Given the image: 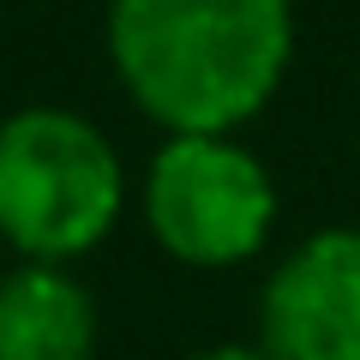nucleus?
<instances>
[{
    "label": "nucleus",
    "instance_id": "obj_3",
    "mask_svg": "<svg viewBox=\"0 0 360 360\" xmlns=\"http://www.w3.org/2000/svg\"><path fill=\"white\" fill-rule=\"evenodd\" d=\"M144 222L168 258L234 270L276 229V180L234 132H168L144 168Z\"/></svg>",
    "mask_w": 360,
    "mask_h": 360
},
{
    "label": "nucleus",
    "instance_id": "obj_4",
    "mask_svg": "<svg viewBox=\"0 0 360 360\" xmlns=\"http://www.w3.org/2000/svg\"><path fill=\"white\" fill-rule=\"evenodd\" d=\"M258 336L276 360H360V229H319L270 270Z\"/></svg>",
    "mask_w": 360,
    "mask_h": 360
},
{
    "label": "nucleus",
    "instance_id": "obj_1",
    "mask_svg": "<svg viewBox=\"0 0 360 360\" xmlns=\"http://www.w3.org/2000/svg\"><path fill=\"white\" fill-rule=\"evenodd\" d=\"M295 54L288 0H108V60L168 132H234Z\"/></svg>",
    "mask_w": 360,
    "mask_h": 360
},
{
    "label": "nucleus",
    "instance_id": "obj_5",
    "mask_svg": "<svg viewBox=\"0 0 360 360\" xmlns=\"http://www.w3.org/2000/svg\"><path fill=\"white\" fill-rule=\"evenodd\" d=\"M96 300L66 264L25 258L0 276V360H90Z\"/></svg>",
    "mask_w": 360,
    "mask_h": 360
},
{
    "label": "nucleus",
    "instance_id": "obj_6",
    "mask_svg": "<svg viewBox=\"0 0 360 360\" xmlns=\"http://www.w3.org/2000/svg\"><path fill=\"white\" fill-rule=\"evenodd\" d=\"M193 360H276V354H270L264 342H258V348H246V342H229V348H205V354H193Z\"/></svg>",
    "mask_w": 360,
    "mask_h": 360
},
{
    "label": "nucleus",
    "instance_id": "obj_2",
    "mask_svg": "<svg viewBox=\"0 0 360 360\" xmlns=\"http://www.w3.org/2000/svg\"><path fill=\"white\" fill-rule=\"evenodd\" d=\"M127 205L115 144L72 108H18L0 120V240L18 258L72 264L103 246Z\"/></svg>",
    "mask_w": 360,
    "mask_h": 360
}]
</instances>
